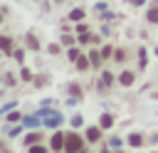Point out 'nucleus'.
<instances>
[{
    "label": "nucleus",
    "mask_w": 158,
    "mask_h": 153,
    "mask_svg": "<svg viewBox=\"0 0 158 153\" xmlns=\"http://www.w3.org/2000/svg\"><path fill=\"white\" fill-rule=\"evenodd\" d=\"M86 136L77 133V131H69L67 133V143H64V153H86Z\"/></svg>",
    "instance_id": "1"
},
{
    "label": "nucleus",
    "mask_w": 158,
    "mask_h": 153,
    "mask_svg": "<svg viewBox=\"0 0 158 153\" xmlns=\"http://www.w3.org/2000/svg\"><path fill=\"white\" fill-rule=\"evenodd\" d=\"M136 79H138V72H136V69H121L118 76H116V84L123 86V89H128V86L136 84Z\"/></svg>",
    "instance_id": "2"
},
{
    "label": "nucleus",
    "mask_w": 158,
    "mask_h": 153,
    "mask_svg": "<svg viewBox=\"0 0 158 153\" xmlns=\"http://www.w3.org/2000/svg\"><path fill=\"white\" fill-rule=\"evenodd\" d=\"M64 143H67V133L54 131L52 138H49V148H52V153H64Z\"/></svg>",
    "instance_id": "3"
},
{
    "label": "nucleus",
    "mask_w": 158,
    "mask_h": 153,
    "mask_svg": "<svg viewBox=\"0 0 158 153\" xmlns=\"http://www.w3.org/2000/svg\"><path fill=\"white\" fill-rule=\"evenodd\" d=\"M114 84H116V76H114L111 72L101 69V79L96 81V89H99V91H106V89H109V86H114Z\"/></svg>",
    "instance_id": "4"
},
{
    "label": "nucleus",
    "mask_w": 158,
    "mask_h": 153,
    "mask_svg": "<svg viewBox=\"0 0 158 153\" xmlns=\"http://www.w3.org/2000/svg\"><path fill=\"white\" fill-rule=\"evenodd\" d=\"M84 136H86V141L89 143H99L101 141V136H104V128L96 123V126H89L86 131H84Z\"/></svg>",
    "instance_id": "5"
},
{
    "label": "nucleus",
    "mask_w": 158,
    "mask_h": 153,
    "mask_svg": "<svg viewBox=\"0 0 158 153\" xmlns=\"http://www.w3.org/2000/svg\"><path fill=\"white\" fill-rule=\"evenodd\" d=\"M74 67H77V72H81V74H84V72H89V69H94V67H91V59H89V54H86V52H81V54H79V59L74 62Z\"/></svg>",
    "instance_id": "6"
},
{
    "label": "nucleus",
    "mask_w": 158,
    "mask_h": 153,
    "mask_svg": "<svg viewBox=\"0 0 158 153\" xmlns=\"http://www.w3.org/2000/svg\"><path fill=\"white\" fill-rule=\"evenodd\" d=\"M42 141H44V133H42V131H32V133H27V136L22 138V146L30 148V146H37V143H42Z\"/></svg>",
    "instance_id": "7"
},
{
    "label": "nucleus",
    "mask_w": 158,
    "mask_h": 153,
    "mask_svg": "<svg viewBox=\"0 0 158 153\" xmlns=\"http://www.w3.org/2000/svg\"><path fill=\"white\" fill-rule=\"evenodd\" d=\"M128 59H131V49H128V47H116V52H114V62L126 64Z\"/></svg>",
    "instance_id": "8"
},
{
    "label": "nucleus",
    "mask_w": 158,
    "mask_h": 153,
    "mask_svg": "<svg viewBox=\"0 0 158 153\" xmlns=\"http://www.w3.org/2000/svg\"><path fill=\"white\" fill-rule=\"evenodd\" d=\"M0 44H2V54H5V57H12V54H15V47H12V37H10V35H2Z\"/></svg>",
    "instance_id": "9"
},
{
    "label": "nucleus",
    "mask_w": 158,
    "mask_h": 153,
    "mask_svg": "<svg viewBox=\"0 0 158 153\" xmlns=\"http://www.w3.org/2000/svg\"><path fill=\"white\" fill-rule=\"evenodd\" d=\"M86 54H89V59H91V67H94V69H101V64H104L101 49H89Z\"/></svg>",
    "instance_id": "10"
},
{
    "label": "nucleus",
    "mask_w": 158,
    "mask_h": 153,
    "mask_svg": "<svg viewBox=\"0 0 158 153\" xmlns=\"http://www.w3.org/2000/svg\"><path fill=\"white\" fill-rule=\"evenodd\" d=\"M25 44H27V49H35V52L42 47V42L37 39V35H35V32H27V35H25Z\"/></svg>",
    "instance_id": "11"
},
{
    "label": "nucleus",
    "mask_w": 158,
    "mask_h": 153,
    "mask_svg": "<svg viewBox=\"0 0 158 153\" xmlns=\"http://www.w3.org/2000/svg\"><path fill=\"white\" fill-rule=\"evenodd\" d=\"M126 143H128L131 148H141V146L146 143V138H143V133H136V131H133V133L126 138Z\"/></svg>",
    "instance_id": "12"
},
{
    "label": "nucleus",
    "mask_w": 158,
    "mask_h": 153,
    "mask_svg": "<svg viewBox=\"0 0 158 153\" xmlns=\"http://www.w3.org/2000/svg\"><path fill=\"white\" fill-rule=\"evenodd\" d=\"M84 17H86L84 7H72V10H69V20H72V22H81Z\"/></svg>",
    "instance_id": "13"
},
{
    "label": "nucleus",
    "mask_w": 158,
    "mask_h": 153,
    "mask_svg": "<svg viewBox=\"0 0 158 153\" xmlns=\"http://www.w3.org/2000/svg\"><path fill=\"white\" fill-rule=\"evenodd\" d=\"M67 91L72 94V96H84V89H81V84H77V81H72V84H67Z\"/></svg>",
    "instance_id": "14"
},
{
    "label": "nucleus",
    "mask_w": 158,
    "mask_h": 153,
    "mask_svg": "<svg viewBox=\"0 0 158 153\" xmlns=\"http://www.w3.org/2000/svg\"><path fill=\"white\" fill-rule=\"evenodd\" d=\"M99 126H101L104 131H109V128L114 126V116H111V114H101V118H99Z\"/></svg>",
    "instance_id": "15"
},
{
    "label": "nucleus",
    "mask_w": 158,
    "mask_h": 153,
    "mask_svg": "<svg viewBox=\"0 0 158 153\" xmlns=\"http://www.w3.org/2000/svg\"><path fill=\"white\" fill-rule=\"evenodd\" d=\"M146 20H148L151 25H158V5H151V7H148V12H146Z\"/></svg>",
    "instance_id": "16"
},
{
    "label": "nucleus",
    "mask_w": 158,
    "mask_h": 153,
    "mask_svg": "<svg viewBox=\"0 0 158 153\" xmlns=\"http://www.w3.org/2000/svg\"><path fill=\"white\" fill-rule=\"evenodd\" d=\"M27 153H52V148H49V146H44V143H37V146H30V148H27Z\"/></svg>",
    "instance_id": "17"
},
{
    "label": "nucleus",
    "mask_w": 158,
    "mask_h": 153,
    "mask_svg": "<svg viewBox=\"0 0 158 153\" xmlns=\"http://www.w3.org/2000/svg\"><path fill=\"white\" fill-rule=\"evenodd\" d=\"M114 52H116V49H114L111 44H101V57H104V59H114Z\"/></svg>",
    "instance_id": "18"
},
{
    "label": "nucleus",
    "mask_w": 158,
    "mask_h": 153,
    "mask_svg": "<svg viewBox=\"0 0 158 153\" xmlns=\"http://www.w3.org/2000/svg\"><path fill=\"white\" fill-rule=\"evenodd\" d=\"M20 79H22V81H35V74H32V69L22 67V69H20Z\"/></svg>",
    "instance_id": "19"
},
{
    "label": "nucleus",
    "mask_w": 158,
    "mask_h": 153,
    "mask_svg": "<svg viewBox=\"0 0 158 153\" xmlns=\"http://www.w3.org/2000/svg\"><path fill=\"white\" fill-rule=\"evenodd\" d=\"M57 123H62V116H59V114H54V111H49V118H47V126H49V128H54Z\"/></svg>",
    "instance_id": "20"
},
{
    "label": "nucleus",
    "mask_w": 158,
    "mask_h": 153,
    "mask_svg": "<svg viewBox=\"0 0 158 153\" xmlns=\"http://www.w3.org/2000/svg\"><path fill=\"white\" fill-rule=\"evenodd\" d=\"M47 52H49V54H54V57H57V54H62V42H59V44H57V42L47 44Z\"/></svg>",
    "instance_id": "21"
},
{
    "label": "nucleus",
    "mask_w": 158,
    "mask_h": 153,
    "mask_svg": "<svg viewBox=\"0 0 158 153\" xmlns=\"http://www.w3.org/2000/svg\"><path fill=\"white\" fill-rule=\"evenodd\" d=\"M86 32H91V30H89V25H84V22H77V27H74V35H86Z\"/></svg>",
    "instance_id": "22"
},
{
    "label": "nucleus",
    "mask_w": 158,
    "mask_h": 153,
    "mask_svg": "<svg viewBox=\"0 0 158 153\" xmlns=\"http://www.w3.org/2000/svg\"><path fill=\"white\" fill-rule=\"evenodd\" d=\"M62 44H67V47H72L74 42H77V35H62V39H59Z\"/></svg>",
    "instance_id": "23"
},
{
    "label": "nucleus",
    "mask_w": 158,
    "mask_h": 153,
    "mask_svg": "<svg viewBox=\"0 0 158 153\" xmlns=\"http://www.w3.org/2000/svg\"><path fill=\"white\" fill-rule=\"evenodd\" d=\"M67 52H69V54H67V57H69V59H72V62H77V59H79V54H81V49H79V47H69V49H67Z\"/></svg>",
    "instance_id": "24"
},
{
    "label": "nucleus",
    "mask_w": 158,
    "mask_h": 153,
    "mask_svg": "<svg viewBox=\"0 0 158 153\" xmlns=\"http://www.w3.org/2000/svg\"><path fill=\"white\" fill-rule=\"evenodd\" d=\"M15 121H22V114L20 111H10L7 114V123H15Z\"/></svg>",
    "instance_id": "25"
},
{
    "label": "nucleus",
    "mask_w": 158,
    "mask_h": 153,
    "mask_svg": "<svg viewBox=\"0 0 158 153\" xmlns=\"http://www.w3.org/2000/svg\"><path fill=\"white\" fill-rule=\"evenodd\" d=\"M12 57H15V59H17V62H20V64H22V62H25V49H22V47H17V49H15V54H12Z\"/></svg>",
    "instance_id": "26"
},
{
    "label": "nucleus",
    "mask_w": 158,
    "mask_h": 153,
    "mask_svg": "<svg viewBox=\"0 0 158 153\" xmlns=\"http://www.w3.org/2000/svg\"><path fill=\"white\" fill-rule=\"evenodd\" d=\"M47 81H49V76H47V74H42V76H35V86H44Z\"/></svg>",
    "instance_id": "27"
},
{
    "label": "nucleus",
    "mask_w": 158,
    "mask_h": 153,
    "mask_svg": "<svg viewBox=\"0 0 158 153\" xmlns=\"http://www.w3.org/2000/svg\"><path fill=\"white\" fill-rule=\"evenodd\" d=\"M109 143H111V148H116V151H118V148L123 146V141H121V138H116V136H114V138H111Z\"/></svg>",
    "instance_id": "28"
},
{
    "label": "nucleus",
    "mask_w": 158,
    "mask_h": 153,
    "mask_svg": "<svg viewBox=\"0 0 158 153\" xmlns=\"http://www.w3.org/2000/svg\"><path fill=\"white\" fill-rule=\"evenodd\" d=\"M138 54H141V69H146V49L141 47V49H138Z\"/></svg>",
    "instance_id": "29"
},
{
    "label": "nucleus",
    "mask_w": 158,
    "mask_h": 153,
    "mask_svg": "<svg viewBox=\"0 0 158 153\" xmlns=\"http://www.w3.org/2000/svg\"><path fill=\"white\" fill-rule=\"evenodd\" d=\"M5 84L12 86V84H15V76H12V74H5Z\"/></svg>",
    "instance_id": "30"
},
{
    "label": "nucleus",
    "mask_w": 158,
    "mask_h": 153,
    "mask_svg": "<svg viewBox=\"0 0 158 153\" xmlns=\"http://www.w3.org/2000/svg\"><path fill=\"white\" fill-rule=\"evenodd\" d=\"M81 123H84L81 116H74V118H72V126H81Z\"/></svg>",
    "instance_id": "31"
},
{
    "label": "nucleus",
    "mask_w": 158,
    "mask_h": 153,
    "mask_svg": "<svg viewBox=\"0 0 158 153\" xmlns=\"http://www.w3.org/2000/svg\"><path fill=\"white\" fill-rule=\"evenodd\" d=\"M91 44H101V37L99 35H91Z\"/></svg>",
    "instance_id": "32"
},
{
    "label": "nucleus",
    "mask_w": 158,
    "mask_h": 153,
    "mask_svg": "<svg viewBox=\"0 0 158 153\" xmlns=\"http://www.w3.org/2000/svg\"><path fill=\"white\" fill-rule=\"evenodd\" d=\"M131 2H133V5H143L146 0H131Z\"/></svg>",
    "instance_id": "33"
},
{
    "label": "nucleus",
    "mask_w": 158,
    "mask_h": 153,
    "mask_svg": "<svg viewBox=\"0 0 158 153\" xmlns=\"http://www.w3.org/2000/svg\"><path fill=\"white\" fill-rule=\"evenodd\" d=\"M116 153H123V151H116Z\"/></svg>",
    "instance_id": "34"
}]
</instances>
